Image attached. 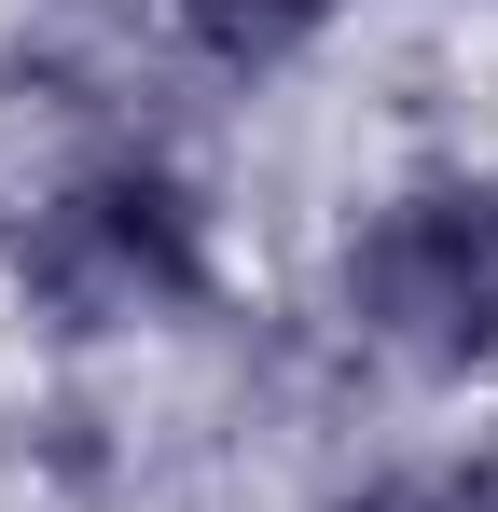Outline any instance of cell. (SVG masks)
<instances>
[{"label":"cell","instance_id":"obj_3","mask_svg":"<svg viewBox=\"0 0 498 512\" xmlns=\"http://www.w3.org/2000/svg\"><path fill=\"white\" fill-rule=\"evenodd\" d=\"M346 0H180V42L208 56V70H236V84H263V70H291L305 42H319Z\"/></svg>","mask_w":498,"mask_h":512},{"label":"cell","instance_id":"obj_1","mask_svg":"<svg viewBox=\"0 0 498 512\" xmlns=\"http://www.w3.org/2000/svg\"><path fill=\"white\" fill-rule=\"evenodd\" d=\"M14 291H28V319H56V333L180 319V305H208V208L166 167H139V153L70 167L14 222Z\"/></svg>","mask_w":498,"mask_h":512},{"label":"cell","instance_id":"obj_4","mask_svg":"<svg viewBox=\"0 0 498 512\" xmlns=\"http://www.w3.org/2000/svg\"><path fill=\"white\" fill-rule=\"evenodd\" d=\"M360 512H498V471H471V457H429V471H388Z\"/></svg>","mask_w":498,"mask_h":512},{"label":"cell","instance_id":"obj_2","mask_svg":"<svg viewBox=\"0 0 498 512\" xmlns=\"http://www.w3.org/2000/svg\"><path fill=\"white\" fill-rule=\"evenodd\" d=\"M346 319L402 374H498V180H402L346 236Z\"/></svg>","mask_w":498,"mask_h":512}]
</instances>
